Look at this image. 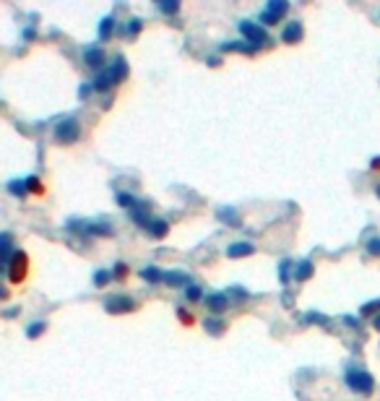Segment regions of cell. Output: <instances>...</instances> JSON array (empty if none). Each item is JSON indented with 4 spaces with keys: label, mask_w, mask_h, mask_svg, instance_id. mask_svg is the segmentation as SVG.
I'll use <instances>...</instances> for the list:
<instances>
[{
    "label": "cell",
    "mask_w": 380,
    "mask_h": 401,
    "mask_svg": "<svg viewBox=\"0 0 380 401\" xmlns=\"http://www.w3.org/2000/svg\"><path fill=\"white\" fill-rule=\"evenodd\" d=\"M372 310H380V300H375V302H367V305L362 307V315H375Z\"/></svg>",
    "instance_id": "d4e9b609"
},
{
    "label": "cell",
    "mask_w": 380,
    "mask_h": 401,
    "mask_svg": "<svg viewBox=\"0 0 380 401\" xmlns=\"http://www.w3.org/2000/svg\"><path fill=\"white\" fill-rule=\"evenodd\" d=\"M286 11H289V6L284 3V0H276V3H268V6H266V11H263L261 21H263V24H271V26H274V24H279V19H281V16H284Z\"/></svg>",
    "instance_id": "5b68a950"
},
{
    "label": "cell",
    "mask_w": 380,
    "mask_h": 401,
    "mask_svg": "<svg viewBox=\"0 0 380 401\" xmlns=\"http://www.w3.org/2000/svg\"><path fill=\"white\" fill-rule=\"evenodd\" d=\"M177 313H180V320H185V323H193V318H190V315H188V313H185L183 307H180Z\"/></svg>",
    "instance_id": "836d02e7"
},
{
    "label": "cell",
    "mask_w": 380,
    "mask_h": 401,
    "mask_svg": "<svg viewBox=\"0 0 380 401\" xmlns=\"http://www.w3.org/2000/svg\"><path fill=\"white\" fill-rule=\"evenodd\" d=\"M206 331L222 334V331H224V323H222V320H214V318H211V320H206Z\"/></svg>",
    "instance_id": "7402d4cb"
},
{
    "label": "cell",
    "mask_w": 380,
    "mask_h": 401,
    "mask_svg": "<svg viewBox=\"0 0 380 401\" xmlns=\"http://www.w3.org/2000/svg\"><path fill=\"white\" fill-rule=\"evenodd\" d=\"M141 276L149 279V282H164V274H161L156 266H146V268L141 271Z\"/></svg>",
    "instance_id": "2e32d148"
},
{
    "label": "cell",
    "mask_w": 380,
    "mask_h": 401,
    "mask_svg": "<svg viewBox=\"0 0 380 401\" xmlns=\"http://www.w3.org/2000/svg\"><path fill=\"white\" fill-rule=\"evenodd\" d=\"M375 193H377V198H380V185H377V188H375Z\"/></svg>",
    "instance_id": "8d00e7d4"
},
{
    "label": "cell",
    "mask_w": 380,
    "mask_h": 401,
    "mask_svg": "<svg viewBox=\"0 0 380 401\" xmlns=\"http://www.w3.org/2000/svg\"><path fill=\"white\" fill-rule=\"evenodd\" d=\"M372 326H375V331H380V315H375V320H372Z\"/></svg>",
    "instance_id": "d590c367"
},
{
    "label": "cell",
    "mask_w": 380,
    "mask_h": 401,
    "mask_svg": "<svg viewBox=\"0 0 380 401\" xmlns=\"http://www.w3.org/2000/svg\"><path fill=\"white\" fill-rule=\"evenodd\" d=\"M112 84H115V78H112V73L107 70V73H99V76H97L94 89H97V92H104V89H110Z\"/></svg>",
    "instance_id": "5bb4252c"
},
{
    "label": "cell",
    "mask_w": 380,
    "mask_h": 401,
    "mask_svg": "<svg viewBox=\"0 0 380 401\" xmlns=\"http://www.w3.org/2000/svg\"><path fill=\"white\" fill-rule=\"evenodd\" d=\"M219 216H222L224 222H232V224H237V216H234V211H229V214H227V211H222Z\"/></svg>",
    "instance_id": "4dcf8cb0"
},
{
    "label": "cell",
    "mask_w": 380,
    "mask_h": 401,
    "mask_svg": "<svg viewBox=\"0 0 380 401\" xmlns=\"http://www.w3.org/2000/svg\"><path fill=\"white\" fill-rule=\"evenodd\" d=\"M146 229H149V234H151V237H164V234H167V229H170V224L161 222V219H151Z\"/></svg>",
    "instance_id": "4fadbf2b"
},
{
    "label": "cell",
    "mask_w": 380,
    "mask_h": 401,
    "mask_svg": "<svg viewBox=\"0 0 380 401\" xmlns=\"http://www.w3.org/2000/svg\"><path fill=\"white\" fill-rule=\"evenodd\" d=\"M367 250H370L372 256H380V240H370V243H367Z\"/></svg>",
    "instance_id": "484cf974"
},
{
    "label": "cell",
    "mask_w": 380,
    "mask_h": 401,
    "mask_svg": "<svg viewBox=\"0 0 380 401\" xmlns=\"http://www.w3.org/2000/svg\"><path fill=\"white\" fill-rule=\"evenodd\" d=\"M110 279H112V274H110L107 268H99V271L94 274V287H104V284H110Z\"/></svg>",
    "instance_id": "ac0fdd59"
},
{
    "label": "cell",
    "mask_w": 380,
    "mask_h": 401,
    "mask_svg": "<svg viewBox=\"0 0 380 401\" xmlns=\"http://www.w3.org/2000/svg\"><path fill=\"white\" fill-rule=\"evenodd\" d=\"M227 305H229V297L227 295H211L208 297V310L211 313H224Z\"/></svg>",
    "instance_id": "7c38bea8"
},
{
    "label": "cell",
    "mask_w": 380,
    "mask_h": 401,
    "mask_svg": "<svg viewBox=\"0 0 380 401\" xmlns=\"http://www.w3.org/2000/svg\"><path fill=\"white\" fill-rule=\"evenodd\" d=\"M11 261H13V256H11V237L3 234V263L11 266Z\"/></svg>",
    "instance_id": "44dd1931"
},
{
    "label": "cell",
    "mask_w": 380,
    "mask_h": 401,
    "mask_svg": "<svg viewBox=\"0 0 380 401\" xmlns=\"http://www.w3.org/2000/svg\"><path fill=\"white\" fill-rule=\"evenodd\" d=\"M164 282L170 284V287H185V289L190 287L188 284V274H183V271H167L164 274Z\"/></svg>",
    "instance_id": "ba28073f"
},
{
    "label": "cell",
    "mask_w": 380,
    "mask_h": 401,
    "mask_svg": "<svg viewBox=\"0 0 380 401\" xmlns=\"http://www.w3.org/2000/svg\"><path fill=\"white\" fill-rule=\"evenodd\" d=\"M83 60H86L92 68H99L104 63V52L99 47H86V50H83Z\"/></svg>",
    "instance_id": "30bf717a"
},
{
    "label": "cell",
    "mask_w": 380,
    "mask_h": 401,
    "mask_svg": "<svg viewBox=\"0 0 380 401\" xmlns=\"http://www.w3.org/2000/svg\"><path fill=\"white\" fill-rule=\"evenodd\" d=\"M138 29H141V19H133V21H131V26H128V34H131V37H136V34H138Z\"/></svg>",
    "instance_id": "4316f807"
},
{
    "label": "cell",
    "mask_w": 380,
    "mask_h": 401,
    "mask_svg": "<svg viewBox=\"0 0 380 401\" xmlns=\"http://www.w3.org/2000/svg\"><path fill=\"white\" fill-rule=\"evenodd\" d=\"M302 24L300 21H292L286 29H284V34H281V39H284V42L286 45H297V42H302Z\"/></svg>",
    "instance_id": "8992f818"
},
{
    "label": "cell",
    "mask_w": 380,
    "mask_h": 401,
    "mask_svg": "<svg viewBox=\"0 0 380 401\" xmlns=\"http://www.w3.org/2000/svg\"><path fill=\"white\" fill-rule=\"evenodd\" d=\"M125 274H128V266H125V263H117V266H115V279H122Z\"/></svg>",
    "instance_id": "f1b7e54d"
},
{
    "label": "cell",
    "mask_w": 380,
    "mask_h": 401,
    "mask_svg": "<svg viewBox=\"0 0 380 401\" xmlns=\"http://www.w3.org/2000/svg\"><path fill=\"white\" fill-rule=\"evenodd\" d=\"M252 250H256V248H252L250 243H234V245L227 248V258H245V256H250Z\"/></svg>",
    "instance_id": "9c48e42d"
},
{
    "label": "cell",
    "mask_w": 380,
    "mask_h": 401,
    "mask_svg": "<svg viewBox=\"0 0 380 401\" xmlns=\"http://www.w3.org/2000/svg\"><path fill=\"white\" fill-rule=\"evenodd\" d=\"M110 73H112V78H115V84H120L122 78L128 76V65H125V58H115V63H112Z\"/></svg>",
    "instance_id": "8fae6325"
},
{
    "label": "cell",
    "mask_w": 380,
    "mask_h": 401,
    "mask_svg": "<svg viewBox=\"0 0 380 401\" xmlns=\"http://www.w3.org/2000/svg\"><path fill=\"white\" fill-rule=\"evenodd\" d=\"M370 167H372V170H380V156H375V159H372Z\"/></svg>",
    "instance_id": "e575fe53"
},
{
    "label": "cell",
    "mask_w": 380,
    "mask_h": 401,
    "mask_svg": "<svg viewBox=\"0 0 380 401\" xmlns=\"http://www.w3.org/2000/svg\"><path fill=\"white\" fill-rule=\"evenodd\" d=\"M26 266H29V258L24 253H16L11 266H8V279H11V284H19L21 279L26 276Z\"/></svg>",
    "instance_id": "3957f363"
},
{
    "label": "cell",
    "mask_w": 380,
    "mask_h": 401,
    "mask_svg": "<svg viewBox=\"0 0 380 401\" xmlns=\"http://www.w3.org/2000/svg\"><path fill=\"white\" fill-rule=\"evenodd\" d=\"M42 331H45V323H31V326L26 329V336H29V339H37Z\"/></svg>",
    "instance_id": "603a6c76"
},
{
    "label": "cell",
    "mask_w": 380,
    "mask_h": 401,
    "mask_svg": "<svg viewBox=\"0 0 380 401\" xmlns=\"http://www.w3.org/2000/svg\"><path fill=\"white\" fill-rule=\"evenodd\" d=\"M55 138L60 143H73L78 138V123H76V120H65V123H60L55 128Z\"/></svg>",
    "instance_id": "277c9868"
},
{
    "label": "cell",
    "mask_w": 380,
    "mask_h": 401,
    "mask_svg": "<svg viewBox=\"0 0 380 401\" xmlns=\"http://www.w3.org/2000/svg\"><path fill=\"white\" fill-rule=\"evenodd\" d=\"M24 183H26V188H29L31 193H37V195H42V193H45V185H42L37 177H26Z\"/></svg>",
    "instance_id": "ffe728a7"
},
{
    "label": "cell",
    "mask_w": 380,
    "mask_h": 401,
    "mask_svg": "<svg viewBox=\"0 0 380 401\" xmlns=\"http://www.w3.org/2000/svg\"><path fill=\"white\" fill-rule=\"evenodd\" d=\"M117 204L125 206V209H131V211H138V200H136L133 195H128V193H120V195H117Z\"/></svg>",
    "instance_id": "e0dca14e"
},
{
    "label": "cell",
    "mask_w": 380,
    "mask_h": 401,
    "mask_svg": "<svg viewBox=\"0 0 380 401\" xmlns=\"http://www.w3.org/2000/svg\"><path fill=\"white\" fill-rule=\"evenodd\" d=\"M159 8H161L164 13H177V6H175V3H161Z\"/></svg>",
    "instance_id": "f546056e"
},
{
    "label": "cell",
    "mask_w": 380,
    "mask_h": 401,
    "mask_svg": "<svg viewBox=\"0 0 380 401\" xmlns=\"http://www.w3.org/2000/svg\"><path fill=\"white\" fill-rule=\"evenodd\" d=\"M104 307H107L110 313H128V310L136 307V302L128 300V297H110V300L104 302Z\"/></svg>",
    "instance_id": "52a82bcc"
},
{
    "label": "cell",
    "mask_w": 380,
    "mask_h": 401,
    "mask_svg": "<svg viewBox=\"0 0 380 401\" xmlns=\"http://www.w3.org/2000/svg\"><path fill=\"white\" fill-rule=\"evenodd\" d=\"M8 188H11V193H13V195H19V193L24 195V188H26V183H11Z\"/></svg>",
    "instance_id": "83f0119b"
},
{
    "label": "cell",
    "mask_w": 380,
    "mask_h": 401,
    "mask_svg": "<svg viewBox=\"0 0 380 401\" xmlns=\"http://www.w3.org/2000/svg\"><path fill=\"white\" fill-rule=\"evenodd\" d=\"M347 386H349L354 393L370 396L372 388H375V380H372V375L365 373V370H349V373H347Z\"/></svg>",
    "instance_id": "6da1fadb"
},
{
    "label": "cell",
    "mask_w": 380,
    "mask_h": 401,
    "mask_svg": "<svg viewBox=\"0 0 380 401\" xmlns=\"http://www.w3.org/2000/svg\"><path fill=\"white\" fill-rule=\"evenodd\" d=\"M89 94H92V86H81V92H78V97H81V99H86Z\"/></svg>",
    "instance_id": "d6a6232c"
},
{
    "label": "cell",
    "mask_w": 380,
    "mask_h": 401,
    "mask_svg": "<svg viewBox=\"0 0 380 401\" xmlns=\"http://www.w3.org/2000/svg\"><path fill=\"white\" fill-rule=\"evenodd\" d=\"M240 31L252 42V47H261V45H266L268 42V34H266V29L263 26H258V24H247V21H240Z\"/></svg>",
    "instance_id": "7a4b0ae2"
},
{
    "label": "cell",
    "mask_w": 380,
    "mask_h": 401,
    "mask_svg": "<svg viewBox=\"0 0 380 401\" xmlns=\"http://www.w3.org/2000/svg\"><path fill=\"white\" fill-rule=\"evenodd\" d=\"M313 271H315V268H313V263H310V261H302V263L297 266V271H294V276H297L300 282H305V279H310V276H313Z\"/></svg>",
    "instance_id": "9a60e30c"
},
{
    "label": "cell",
    "mask_w": 380,
    "mask_h": 401,
    "mask_svg": "<svg viewBox=\"0 0 380 401\" xmlns=\"http://www.w3.org/2000/svg\"><path fill=\"white\" fill-rule=\"evenodd\" d=\"M185 297H188V300H201V287L190 284V287L185 289Z\"/></svg>",
    "instance_id": "cb8c5ba5"
},
{
    "label": "cell",
    "mask_w": 380,
    "mask_h": 401,
    "mask_svg": "<svg viewBox=\"0 0 380 401\" xmlns=\"http://www.w3.org/2000/svg\"><path fill=\"white\" fill-rule=\"evenodd\" d=\"M112 24H115V19H112V16L102 19V24H99V37H102V39H107V37L112 34Z\"/></svg>",
    "instance_id": "d6986e66"
},
{
    "label": "cell",
    "mask_w": 380,
    "mask_h": 401,
    "mask_svg": "<svg viewBox=\"0 0 380 401\" xmlns=\"http://www.w3.org/2000/svg\"><path fill=\"white\" fill-rule=\"evenodd\" d=\"M344 323H347V326H354V329H359V320H357V318H352V315H347V318H344Z\"/></svg>",
    "instance_id": "1f68e13d"
}]
</instances>
